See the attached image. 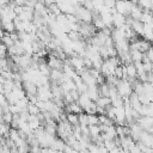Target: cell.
<instances>
[{
  "label": "cell",
  "mask_w": 153,
  "mask_h": 153,
  "mask_svg": "<svg viewBox=\"0 0 153 153\" xmlns=\"http://www.w3.org/2000/svg\"><path fill=\"white\" fill-rule=\"evenodd\" d=\"M116 87H117L118 94H120V96H121L123 99H126V98H129V97H130V94L134 92L131 84H130V82H129L127 79L120 80V82H118V85H117Z\"/></svg>",
  "instance_id": "6da1fadb"
},
{
  "label": "cell",
  "mask_w": 153,
  "mask_h": 153,
  "mask_svg": "<svg viewBox=\"0 0 153 153\" xmlns=\"http://www.w3.org/2000/svg\"><path fill=\"white\" fill-rule=\"evenodd\" d=\"M134 2L131 0H117L116 1V11L123 16H130Z\"/></svg>",
  "instance_id": "7a4b0ae2"
},
{
  "label": "cell",
  "mask_w": 153,
  "mask_h": 153,
  "mask_svg": "<svg viewBox=\"0 0 153 153\" xmlns=\"http://www.w3.org/2000/svg\"><path fill=\"white\" fill-rule=\"evenodd\" d=\"M37 96H38L39 100H43V102L51 100L53 99V92H51V88H50V84L44 85V86H39Z\"/></svg>",
  "instance_id": "3957f363"
},
{
  "label": "cell",
  "mask_w": 153,
  "mask_h": 153,
  "mask_svg": "<svg viewBox=\"0 0 153 153\" xmlns=\"http://www.w3.org/2000/svg\"><path fill=\"white\" fill-rule=\"evenodd\" d=\"M67 63H69L76 72H80V71H84L86 69L85 68V65H84V57L79 56V55H75V56H71L67 61H65Z\"/></svg>",
  "instance_id": "277c9868"
},
{
  "label": "cell",
  "mask_w": 153,
  "mask_h": 153,
  "mask_svg": "<svg viewBox=\"0 0 153 153\" xmlns=\"http://www.w3.org/2000/svg\"><path fill=\"white\" fill-rule=\"evenodd\" d=\"M48 66L51 68V69H60V71H63V67H65V61H62L61 59L59 57H55L53 55H48Z\"/></svg>",
  "instance_id": "5b68a950"
},
{
  "label": "cell",
  "mask_w": 153,
  "mask_h": 153,
  "mask_svg": "<svg viewBox=\"0 0 153 153\" xmlns=\"http://www.w3.org/2000/svg\"><path fill=\"white\" fill-rule=\"evenodd\" d=\"M23 88L26 92V96H35L38 92V86L35 82H31V81H24L23 82Z\"/></svg>",
  "instance_id": "8992f818"
},
{
  "label": "cell",
  "mask_w": 153,
  "mask_h": 153,
  "mask_svg": "<svg viewBox=\"0 0 153 153\" xmlns=\"http://www.w3.org/2000/svg\"><path fill=\"white\" fill-rule=\"evenodd\" d=\"M126 19H127V17H126V16H123V14H121V13H118V12L114 13V14H112L114 27H116V29L122 27V26L126 24Z\"/></svg>",
  "instance_id": "52a82bcc"
},
{
  "label": "cell",
  "mask_w": 153,
  "mask_h": 153,
  "mask_svg": "<svg viewBox=\"0 0 153 153\" xmlns=\"http://www.w3.org/2000/svg\"><path fill=\"white\" fill-rule=\"evenodd\" d=\"M78 103H79V105L84 109V111L93 103V100L87 96V93H81L80 94V97H79V99H78Z\"/></svg>",
  "instance_id": "ba28073f"
},
{
  "label": "cell",
  "mask_w": 153,
  "mask_h": 153,
  "mask_svg": "<svg viewBox=\"0 0 153 153\" xmlns=\"http://www.w3.org/2000/svg\"><path fill=\"white\" fill-rule=\"evenodd\" d=\"M87 96L93 100V102H97L98 98L100 97V93H99V86L96 85V86H88L87 88Z\"/></svg>",
  "instance_id": "9c48e42d"
},
{
  "label": "cell",
  "mask_w": 153,
  "mask_h": 153,
  "mask_svg": "<svg viewBox=\"0 0 153 153\" xmlns=\"http://www.w3.org/2000/svg\"><path fill=\"white\" fill-rule=\"evenodd\" d=\"M65 110H66V112H73V114H78V115L81 114V112H84V109L79 105L78 102H73V103L66 105L65 106Z\"/></svg>",
  "instance_id": "30bf717a"
},
{
  "label": "cell",
  "mask_w": 153,
  "mask_h": 153,
  "mask_svg": "<svg viewBox=\"0 0 153 153\" xmlns=\"http://www.w3.org/2000/svg\"><path fill=\"white\" fill-rule=\"evenodd\" d=\"M142 13H143V10L137 4H134L133 5V8H131V12H130V17L134 20H140L141 17H142Z\"/></svg>",
  "instance_id": "8fae6325"
},
{
  "label": "cell",
  "mask_w": 153,
  "mask_h": 153,
  "mask_svg": "<svg viewBox=\"0 0 153 153\" xmlns=\"http://www.w3.org/2000/svg\"><path fill=\"white\" fill-rule=\"evenodd\" d=\"M143 27H145V24L140 20H134L131 24V29L136 32L137 36H143Z\"/></svg>",
  "instance_id": "7c38bea8"
},
{
  "label": "cell",
  "mask_w": 153,
  "mask_h": 153,
  "mask_svg": "<svg viewBox=\"0 0 153 153\" xmlns=\"http://www.w3.org/2000/svg\"><path fill=\"white\" fill-rule=\"evenodd\" d=\"M96 103H97L98 106H102V108H104V109H108L109 106L112 105L111 98H110V97H103V96H100Z\"/></svg>",
  "instance_id": "4fadbf2b"
},
{
  "label": "cell",
  "mask_w": 153,
  "mask_h": 153,
  "mask_svg": "<svg viewBox=\"0 0 153 153\" xmlns=\"http://www.w3.org/2000/svg\"><path fill=\"white\" fill-rule=\"evenodd\" d=\"M140 22H142L143 24H152L153 23V12L151 10H143Z\"/></svg>",
  "instance_id": "5bb4252c"
},
{
  "label": "cell",
  "mask_w": 153,
  "mask_h": 153,
  "mask_svg": "<svg viewBox=\"0 0 153 153\" xmlns=\"http://www.w3.org/2000/svg\"><path fill=\"white\" fill-rule=\"evenodd\" d=\"M65 146H66V142H65L62 139H60V137H56V139L53 141V143H51L50 148H53V149H55V151L60 152V151H63Z\"/></svg>",
  "instance_id": "9a60e30c"
},
{
  "label": "cell",
  "mask_w": 153,
  "mask_h": 153,
  "mask_svg": "<svg viewBox=\"0 0 153 153\" xmlns=\"http://www.w3.org/2000/svg\"><path fill=\"white\" fill-rule=\"evenodd\" d=\"M130 51V55H131V59H133V62L136 63V62H142L143 60V53H141L140 50H129Z\"/></svg>",
  "instance_id": "2e32d148"
},
{
  "label": "cell",
  "mask_w": 153,
  "mask_h": 153,
  "mask_svg": "<svg viewBox=\"0 0 153 153\" xmlns=\"http://www.w3.org/2000/svg\"><path fill=\"white\" fill-rule=\"evenodd\" d=\"M2 30L8 32V33H13L16 32V25L14 22H2Z\"/></svg>",
  "instance_id": "e0dca14e"
},
{
  "label": "cell",
  "mask_w": 153,
  "mask_h": 153,
  "mask_svg": "<svg viewBox=\"0 0 153 153\" xmlns=\"http://www.w3.org/2000/svg\"><path fill=\"white\" fill-rule=\"evenodd\" d=\"M127 66V73H128V78H137V69L135 63H129L126 65Z\"/></svg>",
  "instance_id": "ac0fdd59"
},
{
  "label": "cell",
  "mask_w": 153,
  "mask_h": 153,
  "mask_svg": "<svg viewBox=\"0 0 153 153\" xmlns=\"http://www.w3.org/2000/svg\"><path fill=\"white\" fill-rule=\"evenodd\" d=\"M26 110H27V112H29L30 115H33V116H37V115H39V114L42 112L41 109L38 108V105H37V104H33V103H29Z\"/></svg>",
  "instance_id": "d6986e66"
},
{
  "label": "cell",
  "mask_w": 153,
  "mask_h": 153,
  "mask_svg": "<svg viewBox=\"0 0 153 153\" xmlns=\"http://www.w3.org/2000/svg\"><path fill=\"white\" fill-rule=\"evenodd\" d=\"M67 122H69L72 126L79 124V115L73 112H67Z\"/></svg>",
  "instance_id": "ffe728a7"
},
{
  "label": "cell",
  "mask_w": 153,
  "mask_h": 153,
  "mask_svg": "<svg viewBox=\"0 0 153 153\" xmlns=\"http://www.w3.org/2000/svg\"><path fill=\"white\" fill-rule=\"evenodd\" d=\"M11 128H12L11 124H7V123L1 122V124H0V134H1V136H4V137H8Z\"/></svg>",
  "instance_id": "44dd1931"
},
{
  "label": "cell",
  "mask_w": 153,
  "mask_h": 153,
  "mask_svg": "<svg viewBox=\"0 0 153 153\" xmlns=\"http://www.w3.org/2000/svg\"><path fill=\"white\" fill-rule=\"evenodd\" d=\"M98 86H99V93H100V96H103V97H109L111 86H110L108 82H105V84H103V85H98Z\"/></svg>",
  "instance_id": "7402d4cb"
},
{
  "label": "cell",
  "mask_w": 153,
  "mask_h": 153,
  "mask_svg": "<svg viewBox=\"0 0 153 153\" xmlns=\"http://www.w3.org/2000/svg\"><path fill=\"white\" fill-rule=\"evenodd\" d=\"M67 37H68L72 42H78V41H81V39H82V37H81V35H80L79 31H69V32L67 33Z\"/></svg>",
  "instance_id": "603a6c76"
},
{
  "label": "cell",
  "mask_w": 153,
  "mask_h": 153,
  "mask_svg": "<svg viewBox=\"0 0 153 153\" xmlns=\"http://www.w3.org/2000/svg\"><path fill=\"white\" fill-rule=\"evenodd\" d=\"M12 121H13V114L11 111L5 112V114H1V122L7 123V124H11Z\"/></svg>",
  "instance_id": "cb8c5ba5"
},
{
  "label": "cell",
  "mask_w": 153,
  "mask_h": 153,
  "mask_svg": "<svg viewBox=\"0 0 153 153\" xmlns=\"http://www.w3.org/2000/svg\"><path fill=\"white\" fill-rule=\"evenodd\" d=\"M48 12H49V13H51V14H54V16H56V17H57L59 14H61V13H62L57 4H53V5H50V6L48 7Z\"/></svg>",
  "instance_id": "d4e9b609"
},
{
  "label": "cell",
  "mask_w": 153,
  "mask_h": 153,
  "mask_svg": "<svg viewBox=\"0 0 153 153\" xmlns=\"http://www.w3.org/2000/svg\"><path fill=\"white\" fill-rule=\"evenodd\" d=\"M39 72H41L43 75L49 76L50 73H51V68L48 66V63H42V65H39Z\"/></svg>",
  "instance_id": "484cf974"
},
{
  "label": "cell",
  "mask_w": 153,
  "mask_h": 153,
  "mask_svg": "<svg viewBox=\"0 0 153 153\" xmlns=\"http://www.w3.org/2000/svg\"><path fill=\"white\" fill-rule=\"evenodd\" d=\"M79 124L80 126H88V115L86 112L79 114Z\"/></svg>",
  "instance_id": "4316f807"
},
{
  "label": "cell",
  "mask_w": 153,
  "mask_h": 153,
  "mask_svg": "<svg viewBox=\"0 0 153 153\" xmlns=\"http://www.w3.org/2000/svg\"><path fill=\"white\" fill-rule=\"evenodd\" d=\"M97 124H99L98 115H88V126H97Z\"/></svg>",
  "instance_id": "83f0119b"
},
{
  "label": "cell",
  "mask_w": 153,
  "mask_h": 153,
  "mask_svg": "<svg viewBox=\"0 0 153 153\" xmlns=\"http://www.w3.org/2000/svg\"><path fill=\"white\" fill-rule=\"evenodd\" d=\"M115 76L120 80H123V65H120L115 69Z\"/></svg>",
  "instance_id": "f1b7e54d"
},
{
  "label": "cell",
  "mask_w": 153,
  "mask_h": 153,
  "mask_svg": "<svg viewBox=\"0 0 153 153\" xmlns=\"http://www.w3.org/2000/svg\"><path fill=\"white\" fill-rule=\"evenodd\" d=\"M116 133H117V136H118V137L126 136V126H120V124H117V126H116Z\"/></svg>",
  "instance_id": "f546056e"
},
{
  "label": "cell",
  "mask_w": 153,
  "mask_h": 153,
  "mask_svg": "<svg viewBox=\"0 0 153 153\" xmlns=\"http://www.w3.org/2000/svg\"><path fill=\"white\" fill-rule=\"evenodd\" d=\"M7 55H8V48L2 43L0 47V56H1V59H6Z\"/></svg>",
  "instance_id": "4dcf8cb0"
},
{
  "label": "cell",
  "mask_w": 153,
  "mask_h": 153,
  "mask_svg": "<svg viewBox=\"0 0 153 153\" xmlns=\"http://www.w3.org/2000/svg\"><path fill=\"white\" fill-rule=\"evenodd\" d=\"M84 65H85V68L86 69H91L93 68V62L90 57H84Z\"/></svg>",
  "instance_id": "1f68e13d"
},
{
  "label": "cell",
  "mask_w": 153,
  "mask_h": 153,
  "mask_svg": "<svg viewBox=\"0 0 153 153\" xmlns=\"http://www.w3.org/2000/svg\"><path fill=\"white\" fill-rule=\"evenodd\" d=\"M145 55H146V57H147L151 62H153V47H152L147 53H145Z\"/></svg>",
  "instance_id": "d6a6232c"
},
{
  "label": "cell",
  "mask_w": 153,
  "mask_h": 153,
  "mask_svg": "<svg viewBox=\"0 0 153 153\" xmlns=\"http://www.w3.org/2000/svg\"><path fill=\"white\" fill-rule=\"evenodd\" d=\"M11 148L7 146V145H2L1 148H0V153H11Z\"/></svg>",
  "instance_id": "836d02e7"
},
{
  "label": "cell",
  "mask_w": 153,
  "mask_h": 153,
  "mask_svg": "<svg viewBox=\"0 0 153 153\" xmlns=\"http://www.w3.org/2000/svg\"><path fill=\"white\" fill-rule=\"evenodd\" d=\"M13 2H14L17 6H25L26 0H13Z\"/></svg>",
  "instance_id": "e575fe53"
},
{
  "label": "cell",
  "mask_w": 153,
  "mask_h": 153,
  "mask_svg": "<svg viewBox=\"0 0 153 153\" xmlns=\"http://www.w3.org/2000/svg\"><path fill=\"white\" fill-rule=\"evenodd\" d=\"M14 12L17 13V16H19L23 12V6H16L14 7Z\"/></svg>",
  "instance_id": "d590c367"
},
{
  "label": "cell",
  "mask_w": 153,
  "mask_h": 153,
  "mask_svg": "<svg viewBox=\"0 0 153 153\" xmlns=\"http://www.w3.org/2000/svg\"><path fill=\"white\" fill-rule=\"evenodd\" d=\"M44 4H45V6H47V7H49L50 5L56 4V0H44Z\"/></svg>",
  "instance_id": "8d00e7d4"
},
{
  "label": "cell",
  "mask_w": 153,
  "mask_h": 153,
  "mask_svg": "<svg viewBox=\"0 0 153 153\" xmlns=\"http://www.w3.org/2000/svg\"><path fill=\"white\" fill-rule=\"evenodd\" d=\"M36 2H42V4H44V0H36Z\"/></svg>",
  "instance_id": "74e56055"
},
{
  "label": "cell",
  "mask_w": 153,
  "mask_h": 153,
  "mask_svg": "<svg viewBox=\"0 0 153 153\" xmlns=\"http://www.w3.org/2000/svg\"><path fill=\"white\" fill-rule=\"evenodd\" d=\"M104 1H105V0H104Z\"/></svg>",
  "instance_id": "f35d334b"
}]
</instances>
